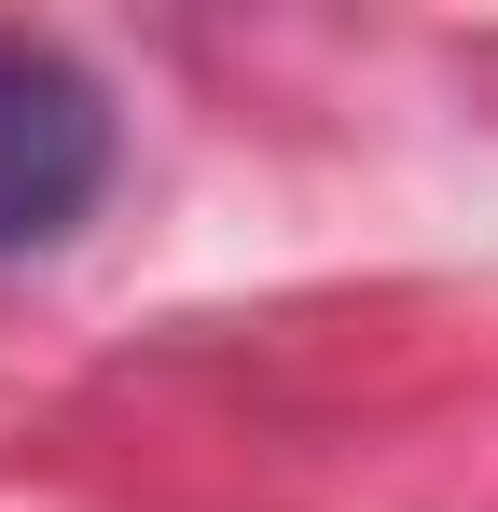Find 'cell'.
<instances>
[{"label": "cell", "mask_w": 498, "mask_h": 512, "mask_svg": "<svg viewBox=\"0 0 498 512\" xmlns=\"http://www.w3.org/2000/svg\"><path fill=\"white\" fill-rule=\"evenodd\" d=\"M97 194H111V97L56 42L0 28V263L56 250Z\"/></svg>", "instance_id": "1"}]
</instances>
